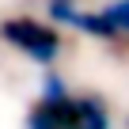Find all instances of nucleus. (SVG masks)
<instances>
[{
	"label": "nucleus",
	"mask_w": 129,
	"mask_h": 129,
	"mask_svg": "<svg viewBox=\"0 0 129 129\" xmlns=\"http://www.w3.org/2000/svg\"><path fill=\"white\" fill-rule=\"evenodd\" d=\"M27 129H110V114L95 95H38L27 110Z\"/></svg>",
	"instance_id": "nucleus-1"
},
{
	"label": "nucleus",
	"mask_w": 129,
	"mask_h": 129,
	"mask_svg": "<svg viewBox=\"0 0 129 129\" xmlns=\"http://www.w3.org/2000/svg\"><path fill=\"white\" fill-rule=\"evenodd\" d=\"M0 38L12 42L15 49H23L30 61H42V64H49V61L61 53L57 30L46 27V23L34 19V15H8V19H0Z\"/></svg>",
	"instance_id": "nucleus-2"
},
{
	"label": "nucleus",
	"mask_w": 129,
	"mask_h": 129,
	"mask_svg": "<svg viewBox=\"0 0 129 129\" xmlns=\"http://www.w3.org/2000/svg\"><path fill=\"white\" fill-rule=\"evenodd\" d=\"M103 15H106V23H110L114 34H129V0H114V4H106Z\"/></svg>",
	"instance_id": "nucleus-3"
},
{
	"label": "nucleus",
	"mask_w": 129,
	"mask_h": 129,
	"mask_svg": "<svg viewBox=\"0 0 129 129\" xmlns=\"http://www.w3.org/2000/svg\"><path fill=\"white\" fill-rule=\"evenodd\" d=\"M49 19H57V23H69L72 27V19H76V12H80V4L76 0H49Z\"/></svg>",
	"instance_id": "nucleus-4"
}]
</instances>
